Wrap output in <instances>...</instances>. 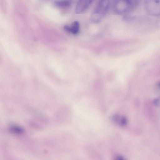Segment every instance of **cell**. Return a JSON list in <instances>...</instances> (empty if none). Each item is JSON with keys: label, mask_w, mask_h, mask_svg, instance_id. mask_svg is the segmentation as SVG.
<instances>
[{"label": "cell", "mask_w": 160, "mask_h": 160, "mask_svg": "<svg viewBox=\"0 0 160 160\" xmlns=\"http://www.w3.org/2000/svg\"><path fill=\"white\" fill-rule=\"evenodd\" d=\"M92 3V1L81 0L78 1L76 6L75 12L76 13H81L86 10Z\"/></svg>", "instance_id": "cell-4"}, {"label": "cell", "mask_w": 160, "mask_h": 160, "mask_svg": "<svg viewBox=\"0 0 160 160\" xmlns=\"http://www.w3.org/2000/svg\"><path fill=\"white\" fill-rule=\"evenodd\" d=\"M145 9L149 15L160 16V1L147 0L144 3Z\"/></svg>", "instance_id": "cell-3"}, {"label": "cell", "mask_w": 160, "mask_h": 160, "mask_svg": "<svg viewBox=\"0 0 160 160\" xmlns=\"http://www.w3.org/2000/svg\"><path fill=\"white\" fill-rule=\"evenodd\" d=\"M63 28L66 31L74 34H77L79 30V24L77 21L74 22L71 26L65 25Z\"/></svg>", "instance_id": "cell-5"}, {"label": "cell", "mask_w": 160, "mask_h": 160, "mask_svg": "<svg viewBox=\"0 0 160 160\" xmlns=\"http://www.w3.org/2000/svg\"><path fill=\"white\" fill-rule=\"evenodd\" d=\"M10 130L12 132L17 134H20L23 132V130L21 128L16 126H12Z\"/></svg>", "instance_id": "cell-7"}, {"label": "cell", "mask_w": 160, "mask_h": 160, "mask_svg": "<svg viewBox=\"0 0 160 160\" xmlns=\"http://www.w3.org/2000/svg\"><path fill=\"white\" fill-rule=\"evenodd\" d=\"M53 3L57 7L63 8L69 7L71 5V2L70 1H55Z\"/></svg>", "instance_id": "cell-6"}, {"label": "cell", "mask_w": 160, "mask_h": 160, "mask_svg": "<svg viewBox=\"0 0 160 160\" xmlns=\"http://www.w3.org/2000/svg\"><path fill=\"white\" fill-rule=\"evenodd\" d=\"M158 86L160 88V82L159 83Z\"/></svg>", "instance_id": "cell-10"}, {"label": "cell", "mask_w": 160, "mask_h": 160, "mask_svg": "<svg viewBox=\"0 0 160 160\" xmlns=\"http://www.w3.org/2000/svg\"><path fill=\"white\" fill-rule=\"evenodd\" d=\"M153 103L156 106L158 105L160 103V98H155L153 101Z\"/></svg>", "instance_id": "cell-8"}, {"label": "cell", "mask_w": 160, "mask_h": 160, "mask_svg": "<svg viewBox=\"0 0 160 160\" xmlns=\"http://www.w3.org/2000/svg\"><path fill=\"white\" fill-rule=\"evenodd\" d=\"M110 2L108 0H101L97 4L91 16V20L93 22L97 23L104 17L109 9Z\"/></svg>", "instance_id": "cell-1"}, {"label": "cell", "mask_w": 160, "mask_h": 160, "mask_svg": "<svg viewBox=\"0 0 160 160\" xmlns=\"http://www.w3.org/2000/svg\"><path fill=\"white\" fill-rule=\"evenodd\" d=\"M115 160H125L121 156H118L117 157Z\"/></svg>", "instance_id": "cell-9"}, {"label": "cell", "mask_w": 160, "mask_h": 160, "mask_svg": "<svg viewBox=\"0 0 160 160\" xmlns=\"http://www.w3.org/2000/svg\"><path fill=\"white\" fill-rule=\"evenodd\" d=\"M138 4V1L136 0H117L114 3L113 8L117 14H122L133 10Z\"/></svg>", "instance_id": "cell-2"}]
</instances>
